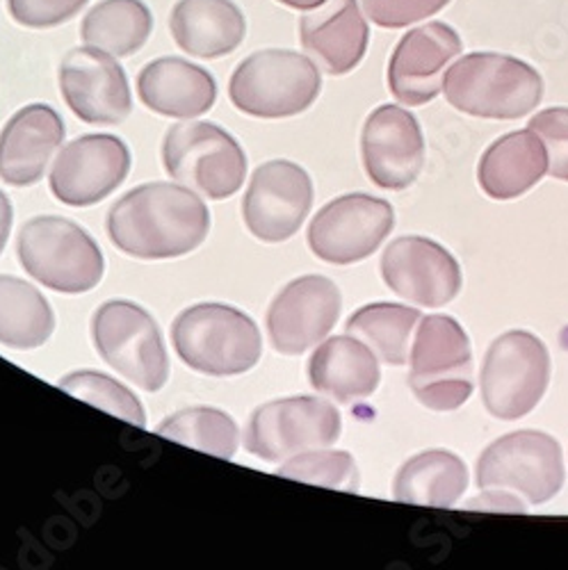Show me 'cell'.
<instances>
[{
	"instance_id": "cell-1",
	"label": "cell",
	"mask_w": 568,
	"mask_h": 570,
	"mask_svg": "<svg viewBox=\"0 0 568 570\" xmlns=\"http://www.w3.org/2000/svg\"><path fill=\"white\" fill-rule=\"evenodd\" d=\"M210 213L195 189L149 183L126 193L108 215V235L126 256L141 261L178 258L208 235Z\"/></svg>"
},
{
	"instance_id": "cell-2",
	"label": "cell",
	"mask_w": 568,
	"mask_h": 570,
	"mask_svg": "<svg viewBox=\"0 0 568 570\" xmlns=\"http://www.w3.org/2000/svg\"><path fill=\"white\" fill-rule=\"evenodd\" d=\"M448 104L470 117L518 119L543 99V78L528 62L502 53H468L443 78Z\"/></svg>"
},
{
	"instance_id": "cell-3",
	"label": "cell",
	"mask_w": 568,
	"mask_h": 570,
	"mask_svg": "<svg viewBox=\"0 0 568 570\" xmlns=\"http://www.w3.org/2000/svg\"><path fill=\"white\" fill-rule=\"evenodd\" d=\"M172 341L185 365L210 376L243 374L263 354L254 320L226 304H197L183 311L174 320Z\"/></svg>"
},
{
	"instance_id": "cell-4",
	"label": "cell",
	"mask_w": 568,
	"mask_h": 570,
	"mask_svg": "<svg viewBox=\"0 0 568 570\" xmlns=\"http://www.w3.org/2000/svg\"><path fill=\"white\" fill-rule=\"evenodd\" d=\"M322 89L320 67L297 51L267 49L249 56L233 71V106L258 119H286L309 110Z\"/></svg>"
},
{
	"instance_id": "cell-5",
	"label": "cell",
	"mask_w": 568,
	"mask_h": 570,
	"mask_svg": "<svg viewBox=\"0 0 568 570\" xmlns=\"http://www.w3.org/2000/svg\"><path fill=\"white\" fill-rule=\"evenodd\" d=\"M17 254L32 278L65 295L89 293L104 276L99 245L65 217L30 219L19 233Z\"/></svg>"
},
{
	"instance_id": "cell-6",
	"label": "cell",
	"mask_w": 568,
	"mask_h": 570,
	"mask_svg": "<svg viewBox=\"0 0 568 570\" xmlns=\"http://www.w3.org/2000/svg\"><path fill=\"white\" fill-rule=\"evenodd\" d=\"M409 386L432 411H454L472 395V352L461 324L448 315H428L418 324Z\"/></svg>"
},
{
	"instance_id": "cell-7",
	"label": "cell",
	"mask_w": 568,
	"mask_h": 570,
	"mask_svg": "<svg viewBox=\"0 0 568 570\" xmlns=\"http://www.w3.org/2000/svg\"><path fill=\"white\" fill-rule=\"evenodd\" d=\"M163 165L172 178L208 199H228L243 187L247 156L224 128L208 121H185L167 130Z\"/></svg>"
},
{
	"instance_id": "cell-8",
	"label": "cell",
	"mask_w": 568,
	"mask_h": 570,
	"mask_svg": "<svg viewBox=\"0 0 568 570\" xmlns=\"http://www.w3.org/2000/svg\"><path fill=\"white\" fill-rule=\"evenodd\" d=\"M91 341L101 358L147 393L169 379V361L154 317L133 302H106L91 320Z\"/></svg>"
},
{
	"instance_id": "cell-9",
	"label": "cell",
	"mask_w": 568,
	"mask_h": 570,
	"mask_svg": "<svg viewBox=\"0 0 568 570\" xmlns=\"http://www.w3.org/2000/svg\"><path fill=\"white\" fill-rule=\"evenodd\" d=\"M550 354L528 331H509L489 347L482 365V400L491 415L518 420L548 391Z\"/></svg>"
},
{
	"instance_id": "cell-10",
	"label": "cell",
	"mask_w": 568,
	"mask_h": 570,
	"mask_svg": "<svg viewBox=\"0 0 568 570\" xmlns=\"http://www.w3.org/2000/svg\"><path fill=\"white\" fill-rule=\"evenodd\" d=\"M341 415L320 397H286L254 411L245 448L249 454L278 463L309 450H322L341 439Z\"/></svg>"
},
{
	"instance_id": "cell-11",
	"label": "cell",
	"mask_w": 568,
	"mask_h": 570,
	"mask_svg": "<svg viewBox=\"0 0 568 570\" xmlns=\"http://www.w3.org/2000/svg\"><path fill=\"white\" fill-rule=\"evenodd\" d=\"M478 487L520 493L532 504H543L564 487L561 448L543 432L507 434L482 452Z\"/></svg>"
},
{
	"instance_id": "cell-12",
	"label": "cell",
	"mask_w": 568,
	"mask_h": 570,
	"mask_svg": "<svg viewBox=\"0 0 568 570\" xmlns=\"http://www.w3.org/2000/svg\"><path fill=\"white\" fill-rule=\"evenodd\" d=\"M393 206L368 195H345L326 204L309 228L313 254L334 265L372 256L393 230Z\"/></svg>"
},
{
	"instance_id": "cell-13",
	"label": "cell",
	"mask_w": 568,
	"mask_h": 570,
	"mask_svg": "<svg viewBox=\"0 0 568 570\" xmlns=\"http://www.w3.org/2000/svg\"><path fill=\"white\" fill-rule=\"evenodd\" d=\"M60 89L71 112L85 124L117 126L133 110L130 85L115 56L80 46L60 65Z\"/></svg>"
},
{
	"instance_id": "cell-14",
	"label": "cell",
	"mask_w": 568,
	"mask_h": 570,
	"mask_svg": "<svg viewBox=\"0 0 568 570\" xmlns=\"http://www.w3.org/2000/svg\"><path fill=\"white\" fill-rule=\"evenodd\" d=\"M311 204L313 183L309 174L291 160H270L252 176L243 215L258 240L283 243L302 228Z\"/></svg>"
},
{
	"instance_id": "cell-15",
	"label": "cell",
	"mask_w": 568,
	"mask_h": 570,
	"mask_svg": "<svg viewBox=\"0 0 568 570\" xmlns=\"http://www.w3.org/2000/svg\"><path fill=\"white\" fill-rule=\"evenodd\" d=\"M130 169V151L115 135H82L60 151L51 189L67 206H94L110 197Z\"/></svg>"
},
{
	"instance_id": "cell-16",
	"label": "cell",
	"mask_w": 568,
	"mask_h": 570,
	"mask_svg": "<svg viewBox=\"0 0 568 570\" xmlns=\"http://www.w3.org/2000/svg\"><path fill=\"white\" fill-rule=\"evenodd\" d=\"M457 30L443 21H430L409 30L395 46L389 62V87L404 106H424L443 91V73L461 56Z\"/></svg>"
},
{
	"instance_id": "cell-17",
	"label": "cell",
	"mask_w": 568,
	"mask_h": 570,
	"mask_svg": "<svg viewBox=\"0 0 568 570\" xmlns=\"http://www.w3.org/2000/svg\"><path fill=\"white\" fill-rule=\"evenodd\" d=\"M343 297L334 281L302 276L283 288L270 306L267 328L276 352L300 356L326 334L341 317Z\"/></svg>"
},
{
	"instance_id": "cell-18",
	"label": "cell",
	"mask_w": 568,
	"mask_h": 570,
	"mask_svg": "<svg viewBox=\"0 0 568 570\" xmlns=\"http://www.w3.org/2000/svg\"><path fill=\"white\" fill-rule=\"evenodd\" d=\"M382 276L402 299L439 308L461 291V267L454 256L428 237H400L382 256Z\"/></svg>"
},
{
	"instance_id": "cell-19",
	"label": "cell",
	"mask_w": 568,
	"mask_h": 570,
	"mask_svg": "<svg viewBox=\"0 0 568 570\" xmlns=\"http://www.w3.org/2000/svg\"><path fill=\"white\" fill-rule=\"evenodd\" d=\"M361 151L368 176L384 189L409 187L424 167L420 124L400 106H379L365 119Z\"/></svg>"
},
{
	"instance_id": "cell-20",
	"label": "cell",
	"mask_w": 568,
	"mask_h": 570,
	"mask_svg": "<svg viewBox=\"0 0 568 570\" xmlns=\"http://www.w3.org/2000/svg\"><path fill=\"white\" fill-rule=\"evenodd\" d=\"M300 39L309 58L329 76H345L368 51L370 28L359 0H326L300 21Z\"/></svg>"
},
{
	"instance_id": "cell-21",
	"label": "cell",
	"mask_w": 568,
	"mask_h": 570,
	"mask_svg": "<svg viewBox=\"0 0 568 570\" xmlns=\"http://www.w3.org/2000/svg\"><path fill=\"white\" fill-rule=\"evenodd\" d=\"M62 139L65 121L51 106H26L0 130V178L17 187L37 183Z\"/></svg>"
},
{
	"instance_id": "cell-22",
	"label": "cell",
	"mask_w": 568,
	"mask_h": 570,
	"mask_svg": "<svg viewBox=\"0 0 568 570\" xmlns=\"http://www.w3.org/2000/svg\"><path fill=\"white\" fill-rule=\"evenodd\" d=\"M137 94L141 104L163 117L195 119L215 106L217 82L199 65L158 58L139 71Z\"/></svg>"
},
{
	"instance_id": "cell-23",
	"label": "cell",
	"mask_w": 568,
	"mask_h": 570,
	"mask_svg": "<svg viewBox=\"0 0 568 570\" xmlns=\"http://www.w3.org/2000/svg\"><path fill=\"white\" fill-rule=\"evenodd\" d=\"M178 49L202 60L231 56L247 37V19L233 0H178L169 17Z\"/></svg>"
},
{
	"instance_id": "cell-24",
	"label": "cell",
	"mask_w": 568,
	"mask_h": 570,
	"mask_svg": "<svg viewBox=\"0 0 568 570\" xmlns=\"http://www.w3.org/2000/svg\"><path fill=\"white\" fill-rule=\"evenodd\" d=\"M309 379L317 393L350 404L372 395L382 372L365 343L354 336H336L322 343L311 356Z\"/></svg>"
},
{
	"instance_id": "cell-25",
	"label": "cell",
	"mask_w": 568,
	"mask_h": 570,
	"mask_svg": "<svg viewBox=\"0 0 568 570\" xmlns=\"http://www.w3.org/2000/svg\"><path fill=\"white\" fill-rule=\"evenodd\" d=\"M548 171V151L535 130H516L487 149L480 163V185L491 199L507 202L526 195Z\"/></svg>"
},
{
	"instance_id": "cell-26",
	"label": "cell",
	"mask_w": 568,
	"mask_h": 570,
	"mask_svg": "<svg viewBox=\"0 0 568 570\" xmlns=\"http://www.w3.org/2000/svg\"><path fill=\"white\" fill-rule=\"evenodd\" d=\"M468 489L466 463L448 450L420 452L409 459L395 478V500L407 504L450 509Z\"/></svg>"
},
{
	"instance_id": "cell-27",
	"label": "cell",
	"mask_w": 568,
	"mask_h": 570,
	"mask_svg": "<svg viewBox=\"0 0 568 570\" xmlns=\"http://www.w3.org/2000/svg\"><path fill=\"white\" fill-rule=\"evenodd\" d=\"M154 14L145 0H99L80 26L87 46L115 58H130L149 41Z\"/></svg>"
},
{
	"instance_id": "cell-28",
	"label": "cell",
	"mask_w": 568,
	"mask_h": 570,
	"mask_svg": "<svg viewBox=\"0 0 568 570\" xmlns=\"http://www.w3.org/2000/svg\"><path fill=\"white\" fill-rule=\"evenodd\" d=\"M53 311L35 285L0 276V345L12 350H35L51 338Z\"/></svg>"
},
{
	"instance_id": "cell-29",
	"label": "cell",
	"mask_w": 568,
	"mask_h": 570,
	"mask_svg": "<svg viewBox=\"0 0 568 570\" xmlns=\"http://www.w3.org/2000/svg\"><path fill=\"white\" fill-rule=\"evenodd\" d=\"M420 311L400 304H370L347 320V334L365 343L379 361L404 365L409 358V338Z\"/></svg>"
},
{
	"instance_id": "cell-30",
	"label": "cell",
	"mask_w": 568,
	"mask_h": 570,
	"mask_svg": "<svg viewBox=\"0 0 568 570\" xmlns=\"http://www.w3.org/2000/svg\"><path fill=\"white\" fill-rule=\"evenodd\" d=\"M158 434L219 459H233L241 443L238 424L228 413L210 406H193L174 413L160 422Z\"/></svg>"
},
{
	"instance_id": "cell-31",
	"label": "cell",
	"mask_w": 568,
	"mask_h": 570,
	"mask_svg": "<svg viewBox=\"0 0 568 570\" xmlns=\"http://www.w3.org/2000/svg\"><path fill=\"white\" fill-rule=\"evenodd\" d=\"M65 393L97 406L110 415H117L135 426H147L145 409H141L139 400L115 379H110L104 372L80 370L74 374H67L58 384Z\"/></svg>"
},
{
	"instance_id": "cell-32",
	"label": "cell",
	"mask_w": 568,
	"mask_h": 570,
	"mask_svg": "<svg viewBox=\"0 0 568 570\" xmlns=\"http://www.w3.org/2000/svg\"><path fill=\"white\" fill-rule=\"evenodd\" d=\"M276 474L324 489L359 491V470L347 452H329L324 448L309 450L286 459V463L278 465Z\"/></svg>"
},
{
	"instance_id": "cell-33",
	"label": "cell",
	"mask_w": 568,
	"mask_h": 570,
	"mask_svg": "<svg viewBox=\"0 0 568 570\" xmlns=\"http://www.w3.org/2000/svg\"><path fill=\"white\" fill-rule=\"evenodd\" d=\"M450 3L452 0H361V8L372 23L398 30L439 14Z\"/></svg>"
},
{
	"instance_id": "cell-34",
	"label": "cell",
	"mask_w": 568,
	"mask_h": 570,
	"mask_svg": "<svg viewBox=\"0 0 568 570\" xmlns=\"http://www.w3.org/2000/svg\"><path fill=\"white\" fill-rule=\"evenodd\" d=\"M548 151V171L552 178L568 183V108H550L530 119Z\"/></svg>"
},
{
	"instance_id": "cell-35",
	"label": "cell",
	"mask_w": 568,
	"mask_h": 570,
	"mask_svg": "<svg viewBox=\"0 0 568 570\" xmlns=\"http://www.w3.org/2000/svg\"><path fill=\"white\" fill-rule=\"evenodd\" d=\"M87 3L89 0H8V12L23 28L46 30L71 21Z\"/></svg>"
},
{
	"instance_id": "cell-36",
	"label": "cell",
	"mask_w": 568,
	"mask_h": 570,
	"mask_svg": "<svg viewBox=\"0 0 568 570\" xmlns=\"http://www.w3.org/2000/svg\"><path fill=\"white\" fill-rule=\"evenodd\" d=\"M468 509H482V511H509V513H526V507L520 500L511 495V491L502 489H487L482 498L468 502Z\"/></svg>"
},
{
	"instance_id": "cell-37",
	"label": "cell",
	"mask_w": 568,
	"mask_h": 570,
	"mask_svg": "<svg viewBox=\"0 0 568 570\" xmlns=\"http://www.w3.org/2000/svg\"><path fill=\"white\" fill-rule=\"evenodd\" d=\"M10 228H12V204L3 193H0V252L6 249Z\"/></svg>"
},
{
	"instance_id": "cell-38",
	"label": "cell",
	"mask_w": 568,
	"mask_h": 570,
	"mask_svg": "<svg viewBox=\"0 0 568 570\" xmlns=\"http://www.w3.org/2000/svg\"><path fill=\"white\" fill-rule=\"evenodd\" d=\"M276 3L286 6L291 10H300V12H311V10H317L320 6H324L326 0H276Z\"/></svg>"
}]
</instances>
